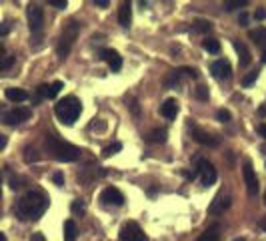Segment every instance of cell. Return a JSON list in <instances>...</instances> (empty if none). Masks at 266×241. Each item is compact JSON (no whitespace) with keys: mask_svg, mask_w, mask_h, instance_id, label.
<instances>
[{"mask_svg":"<svg viewBox=\"0 0 266 241\" xmlns=\"http://www.w3.org/2000/svg\"><path fill=\"white\" fill-rule=\"evenodd\" d=\"M232 46H234V51L238 53V58H240V64L242 67H248V62H250V51H248V46L242 42V40H232Z\"/></svg>","mask_w":266,"mask_h":241,"instance_id":"obj_17","label":"cell"},{"mask_svg":"<svg viewBox=\"0 0 266 241\" xmlns=\"http://www.w3.org/2000/svg\"><path fill=\"white\" fill-rule=\"evenodd\" d=\"M198 179H200L202 187H212L216 183V179H218V173H216V169H214V165L210 163V161L202 159L200 163H198Z\"/></svg>","mask_w":266,"mask_h":241,"instance_id":"obj_7","label":"cell"},{"mask_svg":"<svg viewBox=\"0 0 266 241\" xmlns=\"http://www.w3.org/2000/svg\"><path fill=\"white\" fill-rule=\"evenodd\" d=\"M120 151H122V143H112V145H108V147L102 149V157H112V155L120 153Z\"/></svg>","mask_w":266,"mask_h":241,"instance_id":"obj_24","label":"cell"},{"mask_svg":"<svg viewBox=\"0 0 266 241\" xmlns=\"http://www.w3.org/2000/svg\"><path fill=\"white\" fill-rule=\"evenodd\" d=\"M196 96H198V99H200V101H208V87L206 85H198L196 87Z\"/></svg>","mask_w":266,"mask_h":241,"instance_id":"obj_29","label":"cell"},{"mask_svg":"<svg viewBox=\"0 0 266 241\" xmlns=\"http://www.w3.org/2000/svg\"><path fill=\"white\" fill-rule=\"evenodd\" d=\"M182 175H184V177H186V179H194V173H192V171H184V173H182Z\"/></svg>","mask_w":266,"mask_h":241,"instance_id":"obj_48","label":"cell"},{"mask_svg":"<svg viewBox=\"0 0 266 241\" xmlns=\"http://www.w3.org/2000/svg\"><path fill=\"white\" fill-rule=\"evenodd\" d=\"M210 73L216 80H226L232 74V67H230V62L226 58H218V60L210 62Z\"/></svg>","mask_w":266,"mask_h":241,"instance_id":"obj_11","label":"cell"},{"mask_svg":"<svg viewBox=\"0 0 266 241\" xmlns=\"http://www.w3.org/2000/svg\"><path fill=\"white\" fill-rule=\"evenodd\" d=\"M248 20H250V16H248L246 12H242V14L238 16V22H240V26H248Z\"/></svg>","mask_w":266,"mask_h":241,"instance_id":"obj_39","label":"cell"},{"mask_svg":"<svg viewBox=\"0 0 266 241\" xmlns=\"http://www.w3.org/2000/svg\"><path fill=\"white\" fill-rule=\"evenodd\" d=\"M50 4L62 10V8H66V0H50Z\"/></svg>","mask_w":266,"mask_h":241,"instance_id":"obj_41","label":"cell"},{"mask_svg":"<svg viewBox=\"0 0 266 241\" xmlns=\"http://www.w3.org/2000/svg\"><path fill=\"white\" fill-rule=\"evenodd\" d=\"M166 137H168L166 129H154V131L148 135V141H152V143H166Z\"/></svg>","mask_w":266,"mask_h":241,"instance_id":"obj_23","label":"cell"},{"mask_svg":"<svg viewBox=\"0 0 266 241\" xmlns=\"http://www.w3.org/2000/svg\"><path fill=\"white\" fill-rule=\"evenodd\" d=\"M94 4H96V6H100V8H108L110 0H94Z\"/></svg>","mask_w":266,"mask_h":241,"instance_id":"obj_42","label":"cell"},{"mask_svg":"<svg viewBox=\"0 0 266 241\" xmlns=\"http://www.w3.org/2000/svg\"><path fill=\"white\" fill-rule=\"evenodd\" d=\"M44 147L46 151L50 153V157L54 161H60V163H72L80 157V149L72 143H66L62 141L60 137H54V135H46L44 139Z\"/></svg>","mask_w":266,"mask_h":241,"instance_id":"obj_2","label":"cell"},{"mask_svg":"<svg viewBox=\"0 0 266 241\" xmlns=\"http://www.w3.org/2000/svg\"><path fill=\"white\" fill-rule=\"evenodd\" d=\"M178 73L184 74V76H190V78H198V71L192 67H182V69H178Z\"/></svg>","mask_w":266,"mask_h":241,"instance_id":"obj_31","label":"cell"},{"mask_svg":"<svg viewBox=\"0 0 266 241\" xmlns=\"http://www.w3.org/2000/svg\"><path fill=\"white\" fill-rule=\"evenodd\" d=\"M6 143H8V139H6L2 133H0V151H2V149L6 147Z\"/></svg>","mask_w":266,"mask_h":241,"instance_id":"obj_43","label":"cell"},{"mask_svg":"<svg viewBox=\"0 0 266 241\" xmlns=\"http://www.w3.org/2000/svg\"><path fill=\"white\" fill-rule=\"evenodd\" d=\"M52 183H54V185H64V175H62L60 171H56V173L52 175Z\"/></svg>","mask_w":266,"mask_h":241,"instance_id":"obj_37","label":"cell"},{"mask_svg":"<svg viewBox=\"0 0 266 241\" xmlns=\"http://www.w3.org/2000/svg\"><path fill=\"white\" fill-rule=\"evenodd\" d=\"M256 78H258V71L254 69L252 73H248V74H246V76L242 78V87L246 89V87H250V85H254V83H256Z\"/></svg>","mask_w":266,"mask_h":241,"instance_id":"obj_26","label":"cell"},{"mask_svg":"<svg viewBox=\"0 0 266 241\" xmlns=\"http://www.w3.org/2000/svg\"><path fill=\"white\" fill-rule=\"evenodd\" d=\"M100 201L106 203V205H122L124 203V195L116 187H106L100 193Z\"/></svg>","mask_w":266,"mask_h":241,"instance_id":"obj_13","label":"cell"},{"mask_svg":"<svg viewBox=\"0 0 266 241\" xmlns=\"http://www.w3.org/2000/svg\"><path fill=\"white\" fill-rule=\"evenodd\" d=\"M4 96L12 103H22V101L28 99V93L24 89H18V87H10V89L4 91Z\"/></svg>","mask_w":266,"mask_h":241,"instance_id":"obj_18","label":"cell"},{"mask_svg":"<svg viewBox=\"0 0 266 241\" xmlns=\"http://www.w3.org/2000/svg\"><path fill=\"white\" fill-rule=\"evenodd\" d=\"M32 117V111L26 107H14L10 111H0V123H6V125H20L24 121H28Z\"/></svg>","mask_w":266,"mask_h":241,"instance_id":"obj_5","label":"cell"},{"mask_svg":"<svg viewBox=\"0 0 266 241\" xmlns=\"http://www.w3.org/2000/svg\"><path fill=\"white\" fill-rule=\"evenodd\" d=\"M78 28H80V24L76 20H66L64 30H62V35L58 38V44H56V56L60 60H66V56L70 55V48H72L74 38L78 35Z\"/></svg>","mask_w":266,"mask_h":241,"instance_id":"obj_4","label":"cell"},{"mask_svg":"<svg viewBox=\"0 0 266 241\" xmlns=\"http://www.w3.org/2000/svg\"><path fill=\"white\" fill-rule=\"evenodd\" d=\"M62 89H64V83H62V80H56V83H52V85H50V99H54V96H56Z\"/></svg>","mask_w":266,"mask_h":241,"instance_id":"obj_32","label":"cell"},{"mask_svg":"<svg viewBox=\"0 0 266 241\" xmlns=\"http://www.w3.org/2000/svg\"><path fill=\"white\" fill-rule=\"evenodd\" d=\"M216 119H218L220 123H228L230 121V112L226 109H220L218 112H216Z\"/></svg>","mask_w":266,"mask_h":241,"instance_id":"obj_35","label":"cell"},{"mask_svg":"<svg viewBox=\"0 0 266 241\" xmlns=\"http://www.w3.org/2000/svg\"><path fill=\"white\" fill-rule=\"evenodd\" d=\"M100 58L108 62V67L112 73H118L122 69V56L114 51V48H104V51H100Z\"/></svg>","mask_w":266,"mask_h":241,"instance_id":"obj_12","label":"cell"},{"mask_svg":"<svg viewBox=\"0 0 266 241\" xmlns=\"http://www.w3.org/2000/svg\"><path fill=\"white\" fill-rule=\"evenodd\" d=\"M8 179H10V187L16 191V189H18L20 187V179H18V177H16V175H12V173H8Z\"/></svg>","mask_w":266,"mask_h":241,"instance_id":"obj_36","label":"cell"},{"mask_svg":"<svg viewBox=\"0 0 266 241\" xmlns=\"http://www.w3.org/2000/svg\"><path fill=\"white\" fill-rule=\"evenodd\" d=\"M160 115L164 119L172 121L176 115H178V101L176 99H166L162 105H160Z\"/></svg>","mask_w":266,"mask_h":241,"instance_id":"obj_14","label":"cell"},{"mask_svg":"<svg viewBox=\"0 0 266 241\" xmlns=\"http://www.w3.org/2000/svg\"><path fill=\"white\" fill-rule=\"evenodd\" d=\"M258 117H266V105H260V107H258Z\"/></svg>","mask_w":266,"mask_h":241,"instance_id":"obj_45","label":"cell"},{"mask_svg":"<svg viewBox=\"0 0 266 241\" xmlns=\"http://www.w3.org/2000/svg\"><path fill=\"white\" fill-rule=\"evenodd\" d=\"M40 159V155L34 151V147H26L24 149V161L26 163H34V161H38Z\"/></svg>","mask_w":266,"mask_h":241,"instance_id":"obj_25","label":"cell"},{"mask_svg":"<svg viewBox=\"0 0 266 241\" xmlns=\"http://www.w3.org/2000/svg\"><path fill=\"white\" fill-rule=\"evenodd\" d=\"M238 6H248V0H234V2H226V10H234Z\"/></svg>","mask_w":266,"mask_h":241,"instance_id":"obj_34","label":"cell"},{"mask_svg":"<svg viewBox=\"0 0 266 241\" xmlns=\"http://www.w3.org/2000/svg\"><path fill=\"white\" fill-rule=\"evenodd\" d=\"M8 32H10V22H2V24H0V37L8 35Z\"/></svg>","mask_w":266,"mask_h":241,"instance_id":"obj_40","label":"cell"},{"mask_svg":"<svg viewBox=\"0 0 266 241\" xmlns=\"http://www.w3.org/2000/svg\"><path fill=\"white\" fill-rule=\"evenodd\" d=\"M194 24H196V26H194L196 30H202V32H210V28H212L208 20H200V19H196Z\"/></svg>","mask_w":266,"mask_h":241,"instance_id":"obj_30","label":"cell"},{"mask_svg":"<svg viewBox=\"0 0 266 241\" xmlns=\"http://www.w3.org/2000/svg\"><path fill=\"white\" fill-rule=\"evenodd\" d=\"M232 205V197L228 195V193H224V195H216L212 205H210V213H220V211H226V209Z\"/></svg>","mask_w":266,"mask_h":241,"instance_id":"obj_15","label":"cell"},{"mask_svg":"<svg viewBox=\"0 0 266 241\" xmlns=\"http://www.w3.org/2000/svg\"><path fill=\"white\" fill-rule=\"evenodd\" d=\"M258 135L266 139V125H258Z\"/></svg>","mask_w":266,"mask_h":241,"instance_id":"obj_44","label":"cell"},{"mask_svg":"<svg viewBox=\"0 0 266 241\" xmlns=\"http://www.w3.org/2000/svg\"><path fill=\"white\" fill-rule=\"evenodd\" d=\"M190 133H192L196 143H202V145H206V147H218V145H220V137L202 131V129H198L194 123H190Z\"/></svg>","mask_w":266,"mask_h":241,"instance_id":"obj_9","label":"cell"},{"mask_svg":"<svg viewBox=\"0 0 266 241\" xmlns=\"http://www.w3.org/2000/svg\"><path fill=\"white\" fill-rule=\"evenodd\" d=\"M48 209V195L42 191H28L16 203V217L22 221H36Z\"/></svg>","mask_w":266,"mask_h":241,"instance_id":"obj_1","label":"cell"},{"mask_svg":"<svg viewBox=\"0 0 266 241\" xmlns=\"http://www.w3.org/2000/svg\"><path fill=\"white\" fill-rule=\"evenodd\" d=\"M242 175H244V183H246L248 193H250V195H256V193H258V177L254 173V167H252L250 161H244Z\"/></svg>","mask_w":266,"mask_h":241,"instance_id":"obj_10","label":"cell"},{"mask_svg":"<svg viewBox=\"0 0 266 241\" xmlns=\"http://www.w3.org/2000/svg\"><path fill=\"white\" fill-rule=\"evenodd\" d=\"M234 241H244V239H234Z\"/></svg>","mask_w":266,"mask_h":241,"instance_id":"obj_54","label":"cell"},{"mask_svg":"<svg viewBox=\"0 0 266 241\" xmlns=\"http://www.w3.org/2000/svg\"><path fill=\"white\" fill-rule=\"evenodd\" d=\"M118 239L120 241H148L146 233L142 231V227L134 221H128L122 225V229L118 233Z\"/></svg>","mask_w":266,"mask_h":241,"instance_id":"obj_6","label":"cell"},{"mask_svg":"<svg viewBox=\"0 0 266 241\" xmlns=\"http://www.w3.org/2000/svg\"><path fill=\"white\" fill-rule=\"evenodd\" d=\"M32 241H46V239H44L40 233H36V235H32Z\"/></svg>","mask_w":266,"mask_h":241,"instance_id":"obj_47","label":"cell"},{"mask_svg":"<svg viewBox=\"0 0 266 241\" xmlns=\"http://www.w3.org/2000/svg\"><path fill=\"white\" fill-rule=\"evenodd\" d=\"M248 37H250V40L256 44V46H260V48H264L266 51V28H252L250 32H248Z\"/></svg>","mask_w":266,"mask_h":241,"instance_id":"obj_19","label":"cell"},{"mask_svg":"<svg viewBox=\"0 0 266 241\" xmlns=\"http://www.w3.org/2000/svg\"><path fill=\"white\" fill-rule=\"evenodd\" d=\"M0 241H6V237H4V233H0Z\"/></svg>","mask_w":266,"mask_h":241,"instance_id":"obj_52","label":"cell"},{"mask_svg":"<svg viewBox=\"0 0 266 241\" xmlns=\"http://www.w3.org/2000/svg\"><path fill=\"white\" fill-rule=\"evenodd\" d=\"M118 22L122 28H130L132 24V8H130V2H122L120 8H118Z\"/></svg>","mask_w":266,"mask_h":241,"instance_id":"obj_16","label":"cell"},{"mask_svg":"<svg viewBox=\"0 0 266 241\" xmlns=\"http://www.w3.org/2000/svg\"><path fill=\"white\" fill-rule=\"evenodd\" d=\"M6 56V51H4V46H0V60H2Z\"/></svg>","mask_w":266,"mask_h":241,"instance_id":"obj_49","label":"cell"},{"mask_svg":"<svg viewBox=\"0 0 266 241\" xmlns=\"http://www.w3.org/2000/svg\"><path fill=\"white\" fill-rule=\"evenodd\" d=\"M260 60H262V62L266 64V51H262V58H260Z\"/></svg>","mask_w":266,"mask_h":241,"instance_id":"obj_51","label":"cell"},{"mask_svg":"<svg viewBox=\"0 0 266 241\" xmlns=\"http://www.w3.org/2000/svg\"><path fill=\"white\" fill-rule=\"evenodd\" d=\"M220 237V229H218V225H212L210 229H206L200 237H198L196 241H218Z\"/></svg>","mask_w":266,"mask_h":241,"instance_id":"obj_21","label":"cell"},{"mask_svg":"<svg viewBox=\"0 0 266 241\" xmlns=\"http://www.w3.org/2000/svg\"><path fill=\"white\" fill-rule=\"evenodd\" d=\"M202 48L210 55H218L220 53V42L216 38H206V40H202Z\"/></svg>","mask_w":266,"mask_h":241,"instance_id":"obj_22","label":"cell"},{"mask_svg":"<svg viewBox=\"0 0 266 241\" xmlns=\"http://www.w3.org/2000/svg\"><path fill=\"white\" fill-rule=\"evenodd\" d=\"M70 209H72V213H74V215H84L86 205H84V201H82V199H76V201L70 205Z\"/></svg>","mask_w":266,"mask_h":241,"instance_id":"obj_27","label":"cell"},{"mask_svg":"<svg viewBox=\"0 0 266 241\" xmlns=\"http://www.w3.org/2000/svg\"><path fill=\"white\" fill-rule=\"evenodd\" d=\"M180 73L178 71H174V73H170L168 76H166V80H164V85H170V87H178V83H180Z\"/></svg>","mask_w":266,"mask_h":241,"instance_id":"obj_28","label":"cell"},{"mask_svg":"<svg viewBox=\"0 0 266 241\" xmlns=\"http://www.w3.org/2000/svg\"><path fill=\"white\" fill-rule=\"evenodd\" d=\"M26 19H28V26L32 32H40L44 26V12L38 4H28L26 8Z\"/></svg>","mask_w":266,"mask_h":241,"instance_id":"obj_8","label":"cell"},{"mask_svg":"<svg viewBox=\"0 0 266 241\" xmlns=\"http://www.w3.org/2000/svg\"><path fill=\"white\" fill-rule=\"evenodd\" d=\"M264 203H266V193H264Z\"/></svg>","mask_w":266,"mask_h":241,"instance_id":"obj_53","label":"cell"},{"mask_svg":"<svg viewBox=\"0 0 266 241\" xmlns=\"http://www.w3.org/2000/svg\"><path fill=\"white\" fill-rule=\"evenodd\" d=\"M0 195H2V173H0Z\"/></svg>","mask_w":266,"mask_h":241,"instance_id":"obj_50","label":"cell"},{"mask_svg":"<svg viewBox=\"0 0 266 241\" xmlns=\"http://www.w3.org/2000/svg\"><path fill=\"white\" fill-rule=\"evenodd\" d=\"M258 225H260V229H262V231H266V215L260 219V223H258Z\"/></svg>","mask_w":266,"mask_h":241,"instance_id":"obj_46","label":"cell"},{"mask_svg":"<svg viewBox=\"0 0 266 241\" xmlns=\"http://www.w3.org/2000/svg\"><path fill=\"white\" fill-rule=\"evenodd\" d=\"M254 19L256 20H264L266 19V8H256L254 10Z\"/></svg>","mask_w":266,"mask_h":241,"instance_id":"obj_38","label":"cell"},{"mask_svg":"<svg viewBox=\"0 0 266 241\" xmlns=\"http://www.w3.org/2000/svg\"><path fill=\"white\" fill-rule=\"evenodd\" d=\"M78 237V225L68 219V221H64V241H76Z\"/></svg>","mask_w":266,"mask_h":241,"instance_id":"obj_20","label":"cell"},{"mask_svg":"<svg viewBox=\"0 0 266 241\" xmlns=\"http://www.w3.org/2000/svg\"><path fill=\"white\" fill-rule=\"evenodd\" d=\"M12 64H14V56H4L2 60H0V73L6 71V69H10Z\"/></svg>","mask_w":266,"mask_h":241,"instance_id":"obj_33","label":"cell"},{"mask_svg":"<svg viewBox=\"0 0 266 241\" xmlns=\"http://www.w3.org/2000/svg\"><path fill=\"white\" fill-rule=\"evenodd\" d=\"M80 112H82V103H80L78 96H74V94L64 96V99H60L54 105V115L64 125H74L78 121V117H80Z\"/></svg>","mask_w":266,"mask_h":241,"instance_id":"obj_3","label":"cell"}]
</instances>
